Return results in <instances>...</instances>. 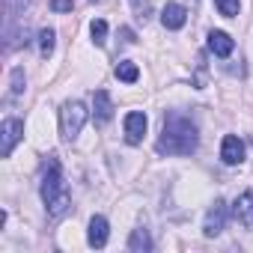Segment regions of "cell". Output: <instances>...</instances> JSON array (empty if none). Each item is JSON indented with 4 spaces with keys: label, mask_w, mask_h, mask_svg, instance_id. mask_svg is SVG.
I'll return each mask as SVG.
<instances>
[{
    "label": "cell",
    "mask_w": 253,
    "mask_h": 253,
    "mask_svg": "<svg viewBox=\"0 0 253 253\" xmlns=\"http://www.w3.org/2000/svg\"><path fill=\"white\" fill-rule=\"evenodd\" d=\"M214 6H217L220 15H226V18L238 15V0H214Z\"/></svg>",
    "instance_id": "obj_17"
},
{
    "label": "cell",
    "mask_w": 253,
    "mask_h": 253,
    "mask_svg": "<svg viewBox=\"0 0 253 253\" xmlns=\"http://www.w3.org/2000/svg\"><path fill=\"white\" fill-rule=\"evenodd\" d=\"M84 122H86V107L84 101H66L63 110H60V134L63 140H75L84 128Z\"/></svg>",
    "instance_id": "obj_3"
},
{
    "label": "cell",
    "mask_w": 253,
    "mask_h": 253,
    "mask_svg": "<svg viewBox=\"0 0 253 253\" xmlns=\"http://www.w3.org/2000/svg\"><path fill=\"white\" fill-rule=\"evenodd\" d=\"M232 48H235V42L229 39V33H223V30H211V33H209V51H211V54L229 57Z\"/></svg>",
    "instance_id": "obj_10"
},
{
    "label": "cell",
    "mask_w": 253,
    "mask_h": 253,
    "mask_svg": "<svg viewBox=\"0 0 253 253\" xmlns=\"http://www.w3.org/2000/svg\"><path fill=\"white\" fill-rule=\"evenodd\" d=\"M89 33H92V42H95V45H104V42H107V24H104L101 18L89 24Z\"/></svg>",
    "instance_id": "obj_16"
},
{
    "label": "cell",
    "mask_w": 253,
    "mask_h": 253,
    "mask_svg": "<svg viewBox=\"0 0 253 253\" xmlns=\"http://www.w3.org/2000/svg\"><path fill=\"white\" fill-rule=\"evenodd\" d=\"M92 116H95V122H107L113 116V101H110V95L104 89H98L92 95Z\"/></svg>",
    "instance_id": "obj_11"
},
{
    "label": "cell",
    "mask_w": 253,
    "mask_h": 253,
    "mask_svg": "<svg viewBox=\"0 0 253 253\" xmlns=\"http://www.w3.org/2000/svg\"><path fill=\"white\" fill-rule=\"evenodd\" d=\"M143 134H146V113L131 110L128 116H125V140L137 146V143L143 140Z\"/></svg>",
    "instance_id": "obj_6"
},
{
    "label": "cell",
    "mask_w": 253,
    "mask_h": 253,
    "mask_svg": "<svg viewBox=\"0 0 253 253\" xmlns=\"http://www.w3.org/2000/svg\"><path fill=\"white\" fill-rule=\"evenodd\" d=\"M232 214H235V220H238L241 226L253 229V191H244V194L235 200V206H232Z\"/></svg>",
    "instance_id": "obj_7"
},
{
    "label": "cell",
    "mask_w": 253,
    "mask_h": 253,
    "mask_svg": "<svg viewBox=\"0 0 253 253\" xmlns=\"http://www.w3.org/2000/svg\"><path fill=\"white\" fill-rule=\"evenodd\" d=\"M128 250H134V253L152 250V238H149V232H146V229H134V232L128 235Z\"/></svg>",
    "instance_id": "obj_13"
},
{
    "label": "cell",
    "mask_w": 253,
    "mask_h": 253,
    "mask_svg": "<svg viewBox=\"0 0 253 253\" xmlns=\"http://www.w3.org/2000/svg\"><path fill=\"white\" fill-rule=\"evenodd\" d=\"M42 203H45V209H48L54 217L66 214V209H69V203H72L57 158H48V164H45V173H42Z\"/></svg>",
    "instance_id": "obj_2"
},
{
    "label": "cell",
    "mask_w": 253,
    "mask_h": 253,
    "mask_svg": "<svg viewBox=\"0 0 253 253\" xmlns=\"http://www.w3.org/2000/svg\"><path fill=\"white\" fill-rule=\"evenodd\" d=\"M185 21H188V12H185L182 3H167V6H164L161 24H164L167 30H179V27H185Z\"/></svg>",
    "instance_id": "obj_9"
},
{
    "label": "cell",
    "mask_w": 253,
    "mask_h": 253,
    "mask_svg": "<svg viewBox=\"0 0 253 253\" xmlns=\"http://www.w3.org/2000/svg\"><path fill=\"white\" fill-rule=\"evenodd\" d=\"M21 137H24V122L15 119V116L3 119V128H0V155L9 158L12 149H15V143H18Z\"/></svg>",
    "instance_id": "obj_4"
},
{
    "label": "cell",
    "mask_w": 253,
    "mask_h": 253,
    "mask_svg": "<svg viewBox=\"0 0 253 253\" xmlns=\"http://www.w3.org/2000/svg\"><path fill=\"white\" fill-rule=\"evenodd\" d=\"M51 9L54 12H72L75 9V0H51Z\"/></svg>",
    "instance_id": "obj_19"
},
{
    "label": "cell",
    "mask_w": 253,
    "mask_h": 253,
    "mask_svg": "<svg viewBox=\"0 0 253 253\" xmlns=\"http://www.w3.org/2000/svg\"><path fill=\"white\" fill-rule=\"evenodd\" d=\"M200 143L197 125L182 116V113H167L164 116V128L158 137V152L161 155H191Z\"/></svg>",
    "instance_id": "obj_1"
},
{
    "label": "cell",
    "mask_w": 253,
    "mask_h": 253,
    "mask_svg": "<svg viewBox=\"0 0 253 253\" xmlns=\"http://www.w3.org/2000/svg\"><path fill=\"white\" fill-rule=\"evenodd\" d=\"M116 78H119L122 84H134V81L140 78V69H137L131 60H122V63L116 66Z\"/></svg>",
    "instance_id": "obj_14"
},
{
    "label": "cell",
    "mask_w": 253,
    "mask_h": 253,
    "mask_svg": "<svg viewBox=\"0 0 253 253\" xmlns=\"http://www.w3.org/2000/svg\"><path fill=\"white\" fill-rule=\"evenodd\" d=\"M24 89V72L21 69H12V95H18Z\"/></svg>",
    "instance_id": "obj_18"
},
{
    "label": "cell",
    "mask_w": 253,
    "mask_h": 253,
    "mask_svg": "<svg viewBox=\"0 0 253 253\" xmlns=\"http://www.w3.org/2000/svg\"><path fill=\"white\" fill-rule=\"evenodd\" d=\"M54 39H57L54 30H48V27L39 30V51H42V57H48V54L54 51Z\"/></svg>",
    "instance_id": "obj_15"
},
{
    "label": "cell",
    "mask_w": 253,
    "mask_h": 253,
    "mask_svg": "<svg viewBox=\"0 0 253 253\" xmlns=\"http://www.w3.org/2000/svg\"><path fill=\"white\" fill-rule=\"evenodd\" d=\"M119 33H122V39H125V42H134V33H131V30H128V27H122V30H119Z\"/></svg>",
    "instance_id": "obj_21"
},
{
    "label": "cell",
    "mask_w": 253,
    "mask_h": 253,
    "mask_svg": "<svg viewBox=\"0 0 253 253\" xmlns=\"http://www.w3.org/2000/svg\"><path fill=\"white\" fill-rule=\"evenodd\" d=\"M131 3H134V9H137V18H149V0H131Z\"/></svg>",
    "instance_id": "obj_20"
},
{
    "label": "cell",
    "mask_w": 253,
    "mask_h": 253,
    "mask_svg": "<svg viewBox=\"0 0 253 253\" xmlns=\"http://www.w3.org/2000/svg\"><path fill=\"white\" fill-rule=\"evenodd\" d=\"M107 235H110L107 220H104L101 214H95V217L89 220V244H92V247H104V244H107Z\"/></svg>",
    "instance_id": "obj_12"
},
{
    "label": "cell",
    "mask_w": 253,
    "mask_h": 253,
    "mask_svg": "<svg viewBox=\"0 0 253 253\" xmlns=\"http://www.w3.org/2000/svg\"><path fill=\"white\" fill-rule=\"evenodd\" d=\"M226 226V203L223 200H214V206L206 211V223H203V232L211 238V235H220Z\"/></svg>",
    "instance_id": "obj_5"
},
{
    "label": "cell",
    "mask_w": 253,
    "mask_h": 253,
    "mask_svg": "<svg viewBox=\"0 0 253 253\" xmlns=\"http://www.w3.org/2000/svg\"><path fill=\"white\" fill-rule=\"evenodd\" d=\"M220 158H223V164H241L244 161V143L235 134H226L220 143Z\"/></svg>",
    "instance_id": "obj_8"
}]
</instances>
